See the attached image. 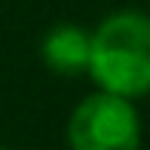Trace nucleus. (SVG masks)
Wrapping results in <instances>:
<instances>
[{"mask_svg":"<svg viewBox=\"0 0 150 150\" xmlns=\"http://www.w3.org/2000/svg\"><path fill=\"white\" fill-rule=\"evenodd\" d=\"M89 74L104 92L141 98L150 92V16L113 12L92 34Z\"/></svg>","mask_w":150,"mask_h":150,"instance_id":"nucleus-1","label":"nucleus"},{"mask_svg":"<svg viewBox=\"0 0 150 150\" xmlns=\"http://www.w3.org/2000/svg\"><path fill=\"white\" fill-rule=\"evenodd\" d=\"M0 150H12V147H0Z\"/></svg>","mask_w":150,"mask_h":150,"instance_id":"nucleus-4","label":"nucleus"},{"mask_svg":"<svg viewBox=\"0 0 150 150\" xmlns=\"http://www.w3.org/2000/svg\"><path fill=\"white\" fill-rule=\"evenodd\" d=\"M71 150H141V117L132 98L92 92L67 120Z\"/></svg>","mask_w":150,"mask_h":150,"instance_id":"nucleus-2","label":"nucleus"},{"mask_svg":"<svg viewBox=\"0 0 150 150\" xmlns=\"http://www.w3.org/2000/svg\"><path fill=\"white\" fill-rule=\"evenodd\" d=\"M40 55H43L49 71L61 77H77V74L89 71V55H92V34L83 31L80 25L61 22L55 25L40 43Z\"/></svg>","mask_w":150,"mask_h":150,"instance_id":"nucleus-3","label":"nucleus"}]
</instances>
